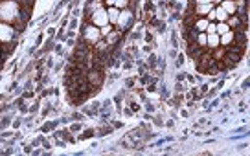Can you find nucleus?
I'll use <instances>...</instances> for the list:
<instances>
[{
	"label": "nucleus",
	"mask_w": 250,
	"mask_h": 156,
	"mask_svg": "<svg viewBox=\"0 0 250 156\" xmlns=\"http://www.w3.org/2000/svg\"><path fill=\"white\" fill-rule=\"evenodd\" d=\"M203 4H213V0H195V6H203Z\"/></svg>",
	"instance_id": "6ab92c4d"
},
{
	"label": "nucleus",
	"mask_w": 250,
	"mask_h": 156,
	"mask_svg": "<svg viewBox=\"0 0 250 156\" xmlns=\"http://www.w3.org/2000/svg\"><path fill=\"white\" fill-rule=\"evenodd\" d=\"M133 20V11L127 8V9H120V17H118V22H116V28L120 30H125L129 24Z\"/></svg>",
	"instance_id": "39448f33"
},
{
	"label": "nucleus",
	"mask_w": 250,
	"mask_h": 156,
	"mask_svg": "<svg viewBox=\"0 0 250 156\" xmlns=\"http://www.w3.org/2000/svg\"><path fill=\"white\" fill-rule=\"evenodd\" d=\"M228 17H230V15H228L227 11L221 8V6H219V8H215V20H217V22H227Z\"/></svg>",
	"instance_id": "ddd939ff"
},
{
	"label": "nucleus",
	"mask_w": 250,
	"mask_h": 156,
	"mask_svg": "<svg viewBox=\"0 0 250 156\" xmlns=\"http://www.w3.org/2000/svg\"><path fill=\"white\" fill-rule=\"evenodd\" d=\"M100 39H102L100 28H96V26H92V24L85 26V30H83V40H85L88 46H94Z\"/></svg>",
	"instance_id": "20e7f679"
},
{
	"label": "nucleus",
	"mask_w": 250,
	"mask_h": 156,
	"mask_svg": "<svg viewBox=\"0 0 250 156\" xmlns=\"http://www.w3.org/2000/svg\"><path fill=\"white\" fill-rule=\"evenodd\" d=\"M17 37V28L11 24L0 22V46L4 44H13Z\"/></svg>",
	"instance_id": "f03ea898"
},
{
	"label": "nucleus",
	"mask_w": 250,
	"mask_h": 156,
	"mask_svg": "<svg viewBox=\"0 0 250 156\" xmlns=\"http://www.w3.org/2000/svg\"><path fill=\"white\" fill-rule=\"evenodd\" d=\"M227 31H230V28H228L227 22H217V24H215V33H217V35H223V33H227Z\"/></svg>",
	"instance_id": "2eb2a0df"
},
{
	"label": "nucleus",
	"mask_w": 250,
	"mask_h": 156,
	"mask_svg": "<svg viewBox=\"0 0 250 156\" xmlns=\"http://www.w3.org/2000/svg\"><path fill=\"white\" fill-rule=\"evenodd\" d=\"M86 81L92 86H100L103 83V76L100 72H90V74H86Z\"/></svg>",
	"instance_id": "0eeeda50"
},
{
	"label": "nucleus",
	"mask_w": 250,
	"mask_h": 156,
	"mask_svg": "<svg viewBox=\"0 0 250 156\" xmlns=\"http://www.w3.org/2000/svg\"><path fill=\"white\" fill-rule=\"evenodd\" d=\"M110 31H112V24H107V26L100 28V33H102V37H107Z\"/></svg>",
	"instance_id": "f3484780"
},
{
	"label": "nucleus",
	"mask_w": 250,
	"mask_h": 156,
	"mask_svg": "<svg viewBox=\"0 0 250 156\" xmlns=\"http://www.w3.org/2000/svg\"><path fill=\"white\" fill-rule=\"evenodd\" d=\"M221 2H223V0H213V4H221Z\"/></svg>",
	"instance_id": "aec40b11"
},
{
	"label": "nucleus",
	"mask_w": 250,
	"mask_h": 156,
	"mask_svg": "<svg viewBox=\"0 0 250 156\" xmlns=\"http://www.w3.org/2000/svg\"><path fill=\"white\" fill-rule=\"evenodd\" d=\"M213 9V4H203V6H195V15L197 17H206Z\"/></svg>",
	"instance_id": "1a4fd4ad"
},
{
	"label": "nucleus",
	"mask_w": 250,
	"mask_h": 156,
	"mask_svg": "<svg viewBox=\"0 0 250 156\" xmlns=\"http://www.w3.org/2000/svg\"><path fill=\"white\" fill-rule=\"evenodd\" d=\"M234 42V30L227 31L223 35H219V46H230Z\"/></svg>",
	"instance_id": "423d86ee"
},
{
	"label": "nucleus",
	"mask_w": 250,
	"mask_h": 156,
	"mask_svg": "<svg viewBox=\"0 0 250 156\" xmlns=\"http://www.w3.org/2000/svg\"><path fill=\"white\" fill-rule=\"evenodd\" d=\"M208 19L206 17H199V19H195V22H193V28H195V31H206V26H208Z\"/></svg>",
	"instance_id": "9d476101"
},
{
	"label": "nucleus",
	"mask_w": 250,
	"mask_h": 156,
	"mask_svg": "<svg viewBox=\"0 0 250 156\" xmlns=\"http://www.w3.org/2000/svg\"><path fill=\"white\" fill-rule=\"evenodd\" d=\"M0 59H2V52H0Z\"/></svg>",
	"instance_id": "412c9836"
},
{
	"label": "nucleus",
	"mask_w": 250,
	"mask_h": 156,
	"mask_svg": "<svg viewBox=\"0 0 250 156\" xmlns=\"http://www.w3.org/2000/svg\"><path fill=\"white\" fill-rule=\"evenodd\" d=\"M105 42H107V44H109V46H112V44H114V42H116L118 39H120V31H118V28L116 30H112L109 33V35H107V37H105Z\"/></svg>",
	"instance_id": "4468645a"
},
{
	"label": "nucleus",
	"mask_w": 250,
	"mask_h": 156,
	"mask_svg": "<svg viewBox=\"0 0 250 156\" xmlns=\"http://www.w3.org/2000/svg\"><path fill=\"white\" fill-rule=\"evenodd\" d=\"M90 24L96 26V28H103V26H107L109 22V15H107V9L103 8H98L90 11Z\"/></svg>",
	"instance_id": "7ed1b4c3"
},
{
	"label": "nucleus",
	"mask_w": 250,
	"mask_h": 156,
	"mask_svg": "<svg viewBox=\"0 0 250 156\" xmlns=\"http://www.w3.org/2000/svg\"><path fill=\"white\" fill-rule=\"evenodd\" d=\"M221 8L225 9L228 15H234L235 13V0H223V2H221Z\"/></svg>",
	"instance_id": "9b49d317"
},
{
	"label": "nucleus",
	"mask_w": 250,
	"mask_h": 156,
	"mask_svg": "<svg viewBox=\"0 0 250 156\" xmlns=\"http://www.w3.org/2000/svg\"><path fill=\"white\" fill-rule=\"evenodd\" d=\"M107 15H109V22L112 24V26H116L118 17H120V9L114 8V6H110V8L107 9Z\"/></svg>",
	"instance_id": "f8f14e48"
},
{
	"label": "nucleus",
	"mask_w": 250,
	"mask_h": 156,
	"mask_svg": "<svg viewBox=\"0 0 250 156\" xmlns=\"http://www.w3.org/2000/svg\"><path fill=\"white\" fill-rule=\"evenodd\" d=\"M28 9H24L17 0H2L0 2V22H6L15 26L17 30H22L26 19H28Z\"/></svg>",
	"instance_id": "f257e3e1"
},
{
	"label": "nucleus",
	"mask_w": 250,
	"mask_h": 156,
	"mask_svg": "<svg viewBox=\"0 0 250 156\" xmlns=\"http://www.w3.org/2000/svg\"><path fill=\"white\" fill-rule=\"evenodd\" d=\"M204 33H215V22H208L206 26V31Z\"/></svg>",
	"instance_id": "a211bd4d"
},
{
	"label": "nucleus",
	"mask_w": 250,
	"mask_h": 156,
	"mask_svg": "<svg viewBox=\"0 0 250 156\" xmlns=\"http://www.w3.org/2000/svg\"><path fill=\"white\" fill-rule=\"evenodd\" d=\"M219 46V35L217 33H206V48L213 50Z\"/></svg>",
	"instance_id": "6e6552de"
},
{
	"label": "nucleus",
	"mask_w": 250,
	"mask_h": 156,
	"mask_svg": "<svg viewBox=\"0 0 250 156\" xmlns=\"http://www.w3.org/2000/svg\"><path fill=\"white\" fill-rule=\"evenodd\" d=\"M129 4H131V0H114V2H112V6L118 9H127Z\"/></svg>",
	"instance_id": "dca6fc26"
}]
</instances>
